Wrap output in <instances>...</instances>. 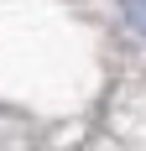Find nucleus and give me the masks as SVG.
<instances>
[{"instance_id": "nucleus-1", "label": "nucleus", "mask_w": 146, "mask_h": 151, "mask_svg": "<svg viewBox=\"0 0 146 151\" xmlns=\"http://www.w3.org/2000/svg\"><path fill=\"white\" fill-rule=\"evenodd\" d=\"M125 16H131V26L146 37V0H125Z\"/></svg>"}]
</instances>
